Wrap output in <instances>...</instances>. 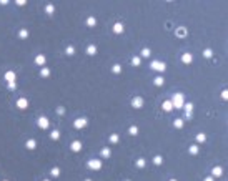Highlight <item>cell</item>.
<instances>
[{
    "label": "cell",
    "instance_id": "8",
    "mask_svg": "<svg viewBox=\"0 0 228 181\" xmlns=\"http://www.w3.org/2000/svg\"><path fill=\"white\" fill-rule=\"evenodd\" d=\"M112 30H113V33H117V35H122L125 32V25L122 22H115L113 27H112Z\"/></svg>",
    "mask_w": 228,
    "mask_h": 181
},
{
    "label": "cell",
    "instance_id": "13",
    "mask_svg": "<svg viewBox=\"0 0 228 181\" xmlns=\"http://www.w3.org/2000/svg\"><path fill=\"white\" fill-rule=\"evenodd\" d=\"M4 78H5V82H7V83L15 82V80H17V73H15V72H5Z\"/></svg>",
    "mask_w": 228,
    "mask_h": 181
},
{
    "label": "cell",
    "instance_id": "30",
    "mask_svg": "<svg viewBox=\"0 0 228 181\" xmlns=\"http://www.w3.org/2000/svg\"><path fill=\"white\" fill-rule=\"evenodd\" d=\"M135 166H137V168H145V166H147V160H145V158H138V160L135 161Z\"/></svg>",
    "mask_w": 228,
    "mask_h": 181
},
{
    "label": "cell",
    "instance_id": "48",
    "mask_svg": "<svg viewBox=\"0 0 228 181\" xmlns=\"http://www.w3.org/2000/svg\"><path fill=\"white\" fill-rule=\"evenodd\" d=\"M127 181H128V180H127Z\"/></svg>",
    "mask_w": 228,
    "mask_h": 181
},
{
    "label": "cell",
    "instance_id": "31",
    "mask_svg": "<svg viewBox=\"0 0 228 181\" xmlns=\"http://www.w3.org/2000/svg\"><path fill=\"white\" fill-rule=\"evenodd\" d=\"M65 55H67V57H72V55H75V47H73V45H68V47H65Z\"/></svg>",
    "mask_w": 228,
    "mask_h": 181
},
{
    "label": "cell",
    "instance_id": "11",
    "mask_svg": "<svg viewBox=\"0 0 228 181\" xmlns=\"http://www.w3.org/2000/svg\"><path fill=\"white\" fill-rule=\"evenodd\" d=\"M17 108L18 110H27L28 108V100L27 98H18L17 100Z\"/></svg>",
    "mask_w": 228,
    "mask_h": 181
},
{
    "label": "cell",
    "instance_id": "28",
    "mask_svg": "<svg viewBox=\"0 0 228 181\" xmlns=\"http://www.w3.org/2000/svg\"><path fill=\"white\" fill-rule=\"evenodd\" d=\"M195 140H197V145H200V143H205V141H207V135H205V133H198Z\"/></svg>",
    "mask_w": 228,
    "mask_h": 181
},
{
    "label": "cell",
    "instance_id": "14",
    "mask_svg": "<svg viewBox=\"0 0 228 181\" xmlns=\"http://www.w3.org/2000/svg\"><path fill=\"white\" fill-rule=\"evenodd\" d=\"M181 62L185 63V65H190V63L193 62V55L192 53H183V55H181Z\"/></svg>",
    "mask_w": 228,
    "mask_h": 181
},
{
    "label": "cell",
    "instance_id": "16",
    "mask_svg": "<svg viewBox=\"0 0 228 181\" xmlns=\"http://www.w3.org/2000/svg\"><path fill=\"white\" fill-rule=\"evenodd\" d=\"M175 33H176V37H178V38H183V37L188 35V30L185 28V27H178V28L175 30Z\"/></svg>",
    "mask_w": 228,
    "mask_h": 181
},
{
    "label": "cell",
    "instance_id": "6",
    "mask_svg": "<svg viewBox=\"0 0 228 181\" xmlns=\"http://www.w3.org/2000/svg\"><path fill=\"white\" fill-rule=\"evenodd\" d=\"M37 126L40 130H47L48 126H50V120H48L47 116H38V118H37Z\"/></svg>",
    "mask_w": 228,
    "mask_h": 181
},
{
    "label": "cell",
    "instance_id": "33",
    "mask_svg": "<svg viewBox=\"0 0 228 181\" xmlns=\"http://www.w3.org/2000/svg\"><path fill=\"white\" fill-rule=\"evenodd\" d=\"M45 13H47V15H53V13H55V7H53L52 4L45 5Z\"/></svg>",
    "mask_w": 228,
    "mask_h": 181
},
{
    "label": "cell",
    "instance_id": "39",
    "mask_svg": "<svg viewBox=\"0 0 228 181\" xmlns=\"http://www.w3.org/2000/svg\"><path fill=\"white\" fill-rule=\"evenodd\" d=\"M7 88H8L10 92H13V90H17V83H15V82H10V83H7Z\"/></svg>",
    "mask_w": 228,
    "mask_h": 181
},
{
    "label": "cell",
    "instance_id": "47",
    "mask_svg": "<svg viewBox=\"0 0 228 181\" xmlns=\"http://www.w3.org/2000/svg\"><path fill=\"white\" fill-rule=\"evenodd\" d=\"M2 181H8V180H2Z\"/></svg>",
    "mask_w": 228,
    "mask_h": 181
},
{
    "label": "cell",
    "instance_id": "23",
    "mask_svg": "<svg viewBox=\"0 0 228 181\" xmlns=\"http://www.w3.org/2000/svg\"><path fill=\"white\" fill-rule=\"evenodd\" d=\"M188 153H190L192 156L198 155V153H200V146H198V145H192L190 148H188Z\"/></svg>",
    "mask_w": 228,
    "mask_h": 181
},
{
    "label": "cell",
    "instance_id": "10",
    "mask_svg": "<svg viewBox=\"0 0 228 181\" xmlns=\"http://www.w3.org/2000/svg\"><path fill=\"white\" fill-rule=\"evenodd\" d=\"M210 176H212V178H220V176H223V168L222 166H213Z\"/></svg>",
    "mask_w": 228,
    "mask_h": 181
},
{
    "label": "cell",
    "instance_id": "40",
    "mask_svg": "<svg viewBox=\"0 0 228 181\" xmlns=\"http://www.w3.org/2000/svg\"><path fill=\"white\" fill-rule=\"evenodd\" d=\"M57 115H60V116L65 115V108H63V106H57Z\"/></svg>",
    "mask_w": 228,
    "mask_h": 181
},
{
    "label": "cell",
    "instance_id": "12",
    "mask_svg": "<svg viewBox=\"0 0 228 181\" xmlns=\"http://www.w3.org/2000/svg\"><path fill=\"white\" fill-rule=\"evenodd\" d=\"M25 148L28 151H33L37 148V140H33V138H28V140L25 141Z\"/></svg>",
    "mask_w": 228,
    "mask_h": 181
},
{
    "label": "cell",
    "instance_id": "21",
    "mask_svg": "<svg viewBox=\"0 0 228 181\" xmlns=\"http://www.w3.org/2000/svg\"><path fill=\"white\" fill-rule=\"evenodd\" d=\"M173 126H175L176 130H181L183 126H185V120H183V118H176L175 121H173Z\"/></svg>",
    "mask_w": 228,
    "mask_h": 181
},
{
    "label": "cell",
    "instance_id": "36",
    "mask_svg": "<svg viewBox=\"0 0 228 181\" xmlns=\"http://www.w3.org/2000/svg\"><path fill=\"white\" fill-rule=\"evenodd\" d=\"M97 25V18L95 17H88L87 18V27H95Z\"/></svg>",
    "mask_w": 228,
    "mask_h": 181
},
{
    "label": "cell",
    "instance_id": "32",
    "mask_svg": "<svg viewBox=\"0 0 228 181\" xmlns=\"http://www.w3.org/2000/svg\"><path fill=\"white\" fill-rule=\"evenodd\" d=\"M40 77L42 78L50 77V68H48V67H43V68H42V70H40Z\"/></svg>",
    "mask_w": 228,
    "mask_h": 181
},
{
    "label": "cell",
    "instance_id": "4",
    "mask_svg": "<svg viewBox=\"0 0 228 181\" xmlns=\"http://www.w3.org/2000/svg\"><path fill=\"white\" fill-rule=\"evenodd\" d=\"M87 166L90 168V170H93V171H100L102 170V166H103V163H102V160H88Z\"/></svg>",
    "mask_w": 228,
    "mask_h": 181
},
{
    "label": "cell",
    "instance_id": "15",
    "mask_svg": "<svg viewBox=\"0 0 228 181\" xmlns=\"http://www.w3.org/2000/svg\"><path fill=\"white\" fill-rule=\"evenodd\" d=\"M33 62H35V65H38V67H43V65L47 63V58H45V55H37Z\"/></svg>",
    "mask_w": 228,
    "mask_h": 181
},
{
    "label": "cell",
    "instance_id": "38",
    "mask_svg": "<svg viewBox=\"0 0 228 181\" xmlns=\"http://www.w3.org/2000/svg\"><path fill=\"white\" fill-rule=\"evenodd\" d=\"M18 38H28V30H25V28H22L20 32H18Z\"/></svg>",
    "mask_w": 228,
    "mask_h": 181
},
{
    "label": "cell",
    "instance_id": "26",
    "mask_svg": "<svg viewBox=\"0 0 228 181\" xmlns=\"http://www.w3.org/2000/svg\"><path fill=\"white\" fill-rule=\"evenodd\" d=\"M50 176H52V178H58V176H60V168H58V166H52Z\"/></svg>",
    "mask_w": 228,
    "mask_h": 181
},
{
    "label": "cell",
    "instance_id": "3",
    "mask_svg": "<svg viewBox=\"0 0 228 181\" xmlns=\"http://www.w3.org/2000/svg\"><path fill=\"white\" fill-rule=\"evenodd\" d=\"M130 105H132V108L140 110V108H143V106H145V100L142 98V96H133V98H132V101H130Z\"/></svg>",
    "mask_w": 228,
    "mask_h": 181
},
{
    "label": "cell",
    "instance_id": "7",
    "mask_svg": "<svg viewBox=\"0 0 228 181\" xmlns=\"http://www.w3.org/2000/svg\"><path fill=\"white\" fill-rule=\"evenodd\" d=\"M183 110H185L187 120H192V116H193V103H190V101H185V105H183Z\"/></svg>",
    "mask_w": 228,
    "mask_h": 181
},
{
    "label": "cell",
    "instance_id": "34",
    "mask_svg": "<svg viewBox=\"0 0 228 181\" xmlns=\"http://www.w3.org/2000/svg\"><path fill=\"white\" fill-rule=\"evenodd\" d=\"M203 57L207 58V60H210V58L213 57V50L212 48H205V50H203Z\"/></svg>",
    "mask_w": 228,
    "mask_h": 181
},
{
    "label": "cell",
    "instance_id": "20",
    "mask_svg": "<svg viewBox=\"0 0 228 181\" xmlns=\"http://www.w3.org/2000/svg\"><path fill=\"white\" fill-rule=\"evenodd\" d=\"M150 55H152V50L148 47H145V48L140 50V55H138V57L140 58H150Z\"/></svg>",
    "mask_w": 228,
    "mask_h": 181
},
{
    "label": "cell",
    "instance_id": "29",
    "mask_svg": "<svg viewBox=\"0 0 228 181\" xmlns=\"http://www.w3.org/2000/svg\"><path fill=\"white\" fill-rule=\"evenodd\" d=\"M138 131H140V130H138V126H137V125H132V126L128 128V135H132V136H137V135H138Z\"/></svg>",
    "mask_w": 228,
    "mask_h": 181
},
{
    "label": "cell",
    "instance_id": "18",
    "mask_svg": "<svg viewBox=\"0 0 228 181\" xmlns=\"http://www.w3.org/2000/svg\"><path fill=\"white\" fill-rule=\"evenodd\" d=\"M153 85H155V87H163V85H165V78L161 77V75H156V77L153 78Z\"/></svg>",
    "mask_w": 228,
    "mask_h": 181
},
{
    "label": "cell",
    "instance_id": "2",
    "mask_svg": "<svg viewBox=\"0 0 228 181\" xmlns=\"http://www.w3.org/2000/svg\"><path fill=\"white\" fill-rule=\"evenodd\" d=\"M150 68L155 70L156 73H163L166 70V63L163 60H152L150 62Z\"/></svg>",
    "mask_w": 228,
    "mask_h": 181
},
{
    "label": "cell",
    "instance_id": "37",
    "mask_svg": "<svg viewBox=\"0 0 228 181\" xmlns=\"http://www.w3.org/2000/svg\"><path fill=\"white\" fill-rule=\"evenodd\" d=\"M140 63H142V58L138 57V55L132 58V65H133V67H140Z\"/></svg>",
    "mask_w": 228,
    "mask_h": 181
},
{
    "label": "cell",
    "instance_id": "42",
    "mask_svg": "<svg viewBox=\"0 0 228 181\" xmlns=\"http://www.w3.org/2000/svg\"><path fill=\"white\" fill-rule=\"evenodd\" d=\"M25 4H27L25 0H17V5H25Z\"/></svg>",
    "mask_w": 228,
    "mask_h": 181
},
{
    "label": "cell",
    "instance_id": "43",
    "mask_svg": "<svg viewBox=\"0 0 228 181\" xmlns=\"http://www.w3.org/2000/svg\"><path fill=\"white\" fill-rule=\"evenodd\" d=\"M203 181H215V178H212V176H207V178H203Z\"/></svg>",
    "mask_w": 228,
    "mask_h": 181
},
{
    "label": "cell",
    "instance_id": "22",
    "mask_svg": "<svg viewBox=\"0 0 228 181\" xmlns=\"http://www.w3.org/2000/svg\"><path fill=\"white\" fill-rule=\"evenodd\" d=\"M152 161H153V165H155V166H161V165H163V156H161V155H155Z\"/></svg>",
    "mask_w": 228,
    "mask_h": 181
},
{
    "label": "cell",
    "instance_id": "25",
    "mask_svg": "<svg viewBox=\"0 0 228 181\" xmlns=\"http://www.w3.org/2000/svg\"><path fill=\"white\" fill-rule=\"evenodd\" d=\"M97 52H98V50H97V45H88L87 47V55H92V57H93V55H97Z\"/></svg>",
    "mask_w": 228,
    "mask_h": 181
},
{
    "label": "cell",
    "instance_id": "1",
    "mask_svg": "<svg viewBox=\"0 0 228 181\" xmlns=\"http://www.w3.org/2000/svg\"><path fill=\"white\" fill-rule=\"evenodd\" d=\"M170 101H171V105H173V110H181L183 105H185V95L181 93V92H176V93L171 95Z\"/></svg>",
    "mask_w": 228,
    "mask_h": 181
},
{
    "label": "cell",
    "instance_id": "27",
    "mask_svg": "<svg viewBox=\"0 0 228 181\" xmlns=\"http://www.w3.org/2000/svg\"><path fill=\"white\" fill-rule=\"evenodd\" d=\"M108 141L112 143V145H117V143L120 141V136L117 133H112V135H110V138H108Z\"/></svg>",
    "mask_w": 228,
    "mask_h": 181
},
{
    "label": "cell",
    "instance_id": "35",
    "mask_svg": "<svg viewBox=\"0 0 228 181\" xmlns=\"http://www.w3.org/2000/svg\"><path fill=\"white\" fill-rule=\"evenodd\" d=\"M112 73H113V75H120V73H122V67H120L118 63H115L113 67H112Z\"/></svg>",
    "mask_w": 228,
    "mask_h": 181
},
{
    "label": "cell",
    "instance_id": "9",
    "mask_svg": "<svg viewBox=\"0 0 228 181\" xmlns=\"http://www.w3.org/2000/svg\"><path fill=\"white\" fill-rule=\"evenodd\" d=\"M82 148H83V145H82V141H80V140L72 141V145H70V150H72L73 153H80V151H82Z\"/></svg>",
    "mask_w": 228,
    "mask_h": 181
},
{
    "label": "cell",
    "instance_id": "19",
    "mask_svg": "<svg viewBox=\"0 0 228 181\" xmlns=\"http://www.w3.org/2000/svg\"><path fill=\"white\" fill-rule=\"evenodd\" d=\"M100 156H102V158H105V160H108L110 156H112V150H110V148H107V146H105V148H102V150H100Z\"/></svg>",
    "mask_w": 228,
    "mask_h": 181
},
{
    "label": "cell",
    "instance_id": "17",
    "mask_svg": "<svg viewBox=\"0 0 228 181\" xmlns=\"http://www.w3.org/2000/svg\"><path fill=\"white\" fill-rule=\"evenodd\" d=\"M161 110H163V111H166V113H170L171 110H173V105H171L170 100H165V101L161 103Z\"/></svg>",
    "mask_w": 228,
    "mask_h": 181
},
{
    "label": "cell",
    "instance_id": "5",
    "mask_svg": "<svg viewBox=\"0 0 228 181\" xmlns=\"http://www.w3.org/2000/svg\"><path fill=\"white\" fill-rule=\"evenodd\" d=\"M88 125V118H85V116H80V118H77L75 121H73V128L77 130H83L85 126Z\"/></svg>",
    "mask_w": 228,
    "mask_h": 181
},
{
    "label": "cell",
    "instance_id": "41",
    "mask_svg": "<svg viewBox=\"0 0 228 181\" xmlns=\"http://www.w3.org/2000/svg\"><path fill=\"white\" fill-rule=\"evenodd\" d=\"M222 98L225 100V101L228 100V92H227V90H222Z\"/></svg>",
    "mask_w": 228,
    "mask_h": 181
},
{
    "label": "cell",
    "instance_id": "46",
    "mask_svg": "<svg viewBox=\"0 0 228 181\" xmlns=\"http://www.w3.org/2000/svg\"><path fill=\"white\" fill-rule=\"evenodd\" d=\"M42 181H52V180H42Z\"/></svg>",
    "mask_w": 228,
    "mask_h": 181
},
{
    "label": "cell",
    "instance_id": "44",
    "mask_svg": "<svg viewBox=\"0 0 228 181\" xmlns=\"http://www.w3.org/2000/svg\"><path fill=\"white\" fill-rule=\"evenodd\" d=\"M83 181H92V180H90V178H85V180H83Z\"/></svg>",
    "mask_w": 228,
    "mask_h": 181
},
{
    "label": "cell",
    "instance_id": "45",
    "mask_svg": "<svg viewBox=\"0 0 228 181\" xmlns=\"http://www.w3.org/2000/svg\"><path fill=\"white\" fill-rule=\"evenodd\" d=\"M168 181H178V180H175V178H171V180H168Z\"/></svg>",
    "mask_w": 228,
    "mask_h": 181
},
{
    "label": "cell",
    "instance_id": "24",
    "mask_svg": "<svg viewBox=\"0 0 228 181\" xmlns=\"http://www.w3.org/2000/svg\"><path fill=\"white\" fill-rule=\"evenodd\" d=\"M50 140H53V141L60 140V131H58V130H52V131H50Z\"/></svg>",
    "mask_w": 228,
    "mask_h": 181
}]
</instances>
